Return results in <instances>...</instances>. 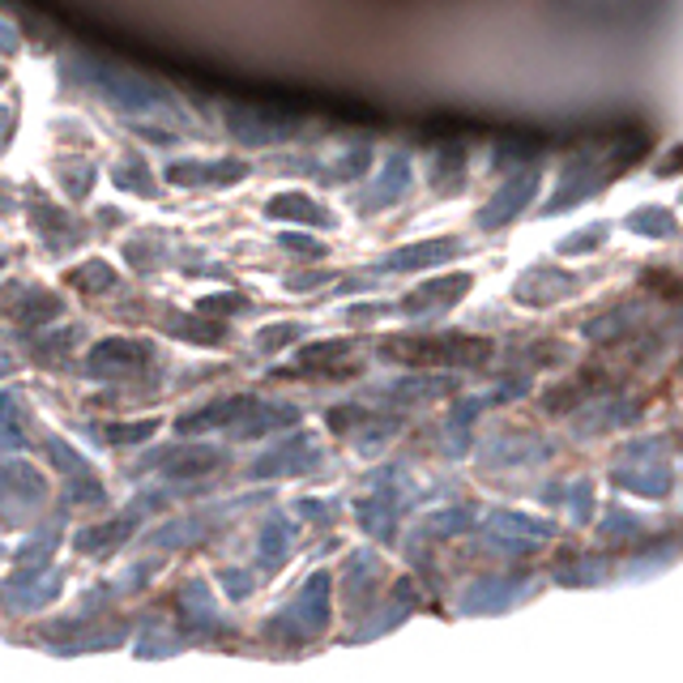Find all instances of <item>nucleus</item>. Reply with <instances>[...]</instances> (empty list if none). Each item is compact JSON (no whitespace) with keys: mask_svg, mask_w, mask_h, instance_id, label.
Segmentation results:
<instances>
[{"mask_svg":"<svg viewBox=\"0 0 683 683\" xmlns=\"http://www.w3.org/2000/svg\"><path fill=\"white\" fill-rule=\"evenodd\" d=\"M487 342L479 338H394L385 342V355L406 363H479L487 360Z\"/></svg>","mask_w":683,"mask_h":683,"instance_id":"1","label":"nucleus"},{"mask_svg":"<svg viewBox=\"0 0 683 683\" xmlns=\"http://www.w3.org/2000/svg\"><path fill=\"white\" fill-rule=\"evenodd\" d=\"M534 171H525V175H513L504 189H500V197L482 209V227H500L504 218H513L525 202H530V193H534Z\"/></svg>","mask_w":683,"mask_h":683,"instance_id":"2","label":"nucleus"},{"mask_svg":"<svg viewBox=\"0 0 683 683\" xmlns=\"http://www.w3.org/2000/svg\"><path fill=\"white\" fill-rule=\"evenodd\" d=\"M270 218H295V223H329V214H325L317 202H308L304 193H282L270 202Z\"/></svg>","mask_w":683,"mask_h":683,"instance_id":"3","label":"nucleus"},{"mask_svg":"<svg viewBox=\"0 0 683 683\" xmlns=\"http://www.w3.org/2000/svg\"><path fill=\"white\" fill-rule=\"evenodd\" d=\"M453 252H457V243H453V240L419 243V248H410V252H398V257H389L385 265H394V270H406V265H428V261H441V257H453Z\"/></svg>","mask_w":683,"mask_h":683,"instance_id":"4","label":"nucleus"},{"mask_svg":"<svg viewBox=\"0 0 683 683\" xmlns=\"http://www.w3.org/2000/svg\"><path fill=\"white\" fill-rule=\"evenodd\" d=\"M0 78H4V69H0Z\"/></svg>","mask_w":683,"mask_h":683,"instance_id":"5","label":"nucleus"}]
</instances>
